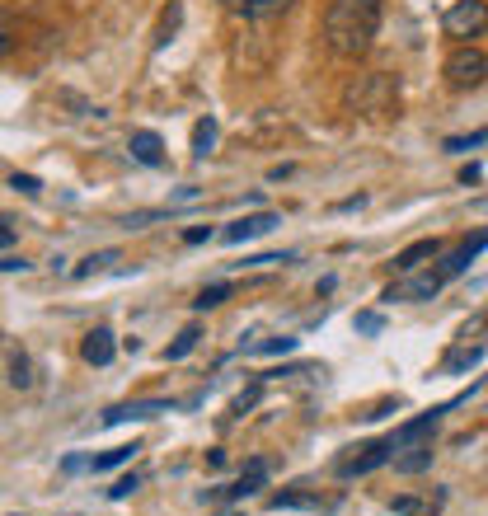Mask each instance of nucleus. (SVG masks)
Instances as JSON below:
<instances>
[{
	"mask_svg": "<svg viewBox=\"0 0 488 516\" xmlns=\"http://www.w3.org/2000/svg\"><path fill=\"white\" fill-rule=\"evenodd\" d=\"M352 329H357V334H381V329H385V315H381V310H357Z\"/></svg>",
	"mask_w": 488,
	"mask_h": 516,
	"instance_id": "26",
	"label": "nucleus"
},
{
	"mask_svg": "<svg viewBox=\"0 0 488 516\" xmlns=\"http://www.w3.org/2000/svg\"><path fill=\"white\" fill-rule=\"evenodd\" d=\"M5 371H10V385H15V390H29L33 385V366H29V357H24V352L15 348V343H10V348H5Z\"/></svg>",
	"mask_w": 488,
	"mask_h": 516,
	"instance_id": "19",
	"label": "nucleus"
},
{
	"mask_svg": "<svg viewBox=\"0 0 488 516\" xmlns=\"http://www.w3.org/2000/svg\"><path fill=\"white\" fill-rule=\"evenodd\" d=\"M460 399H465V395H460ZM460 399H446V404H432V409H427V413H418V418H409V423H404V427H395V432H390V441H395V456H399V451H404V446H413V441H427V437H432V432L442 427V418H446V413H451V409H456Z\"/></svg>",
	"mask_w": 488,
	"mask_h": 516,
	"instance_id": "5",
	"label": "nucleus"
},
{
	"mask_svg": "<svg viewBox=\"0 0 488 516\" xmlns=\"http://www.w3.org/2000/svg\"><path fill=\"white\" fill-rule=\"evenodd\" d=\"M137 451H141L137 441H127V446H113V451H104V456H90V470H94V474L118 470V465H127V460L137 456Z\"/></svg>",
	"mask_w": 488,
	"mask_h": 516,
	"instance_id": "20",
	"label": "nucleus"
},
{
	"mask_svg": "<svg viewBox=\"0 0 488 516\" xmlns=\"http://www.w3.org/2000/svg\"><path fill=\"white\" fill-rule=\"evenodd\" d=\"M442 29H446V38H456V43L479 38V33L488 29V5L484 0H456L442 15Z\"/></svg>",
	"mask_w": 488,
	"mask_h": 516,
	"instance_id": "4",
	"label": "nucleus"
},
{
	"mask_svg": "<svg viewBox=\"0 0 488 516\" xmlns=\"http://www.w3.org/2000/svg\"><path fill=\"white\" fill-rule=\"evenodd\" d=\"M198 338H202V329H198V324H188V329H183V334H179V338H174V343H169V348H165V362H183L188 352L198 348Z\"/></svg>",
	"mask_w": 488,
	"mask_h": 516,
	"instance_id": "21",
	"label": "nucleus"
},
{
	"mask_svg": "<svg viewBox=\"0 0 488 516\" xmlns=\"http://www.w3.org/2000/svg\"><path fill=\"white\" fill-rule=\"evenodd\" d=\"M460 183H479V165H465V169H460Z\"/></svg>",
	"mask_w": 488,
	"mask_h": 516,
	"instance_id": "35",
	"label": "nucleus"
},
{
	"mask_svg": "<svg viewBox=\"0 0 488 516\" xmlns=\"http://www.w3.org/2000/svg\"><path fill=\"white\" fill-rule=\"evenodd\" d=\"M10 188H19V193H29V198H33V193H38L43 183L33 179V174H10Z\"/></svg>",
	"mask_w": 488,
	"mask_h": 516,
	"instance_id": "31",
	"label": "nucleus"
},
{
	"mask_svg": "<svg viewBox=\"0 0 488 516\" xmlns=\"http://www.w3.org/2000/svg\"><path fill=\"white\" fill-rule=\"evenodd\" d=\"M432 441H413V446H404V456H395V470L399 474H423L427 465H432Z\"/></svg>",
	"mask_w": 488,
	"mask_h": 516,
	"instance_id": "18",
	"label": "nucleus"
},
{
	"mask_svg": "<svg viewBox=\"0 0 488 516\" xmlns=\"http://www.w3.org/2000/svg\"><path fill=\"white\" fill-rule=\"evenodd\" d=\"M118 249H99V254H90L85 263H76V277H94V273H108L113 263H118Z\"/></svg>",
	"mask_w": 488,
	"mask_h": 516,
	"instance_id": "22",
	"label": "nucleus"
},
{
	"mask_svg": "<svg viewBox=\"0 0 488 516\" xmlns=\"http://www.w3.org/2000/svg\"><path fill=\"white\" fill-rule=\"evenodd\" d=\"M268 474H273V460H263V456H254L249 465H244V474L235 479V484L226 488V498H249V493H259L263 484H268Z\"/></svg>",
	"mask_w": 488,
	"mask_h": 516,
	"instance_id": "11",
	"label": "nucleus"
},
{
	"mask_svg": "<svg viewBox=\"0 0 488 516\" xmlns=\"http://www.w3.org/2000/svg\"><path fill=\"white\" fill-rule=\"evenodd\" d=\"M442 76H446V85H451V90H474V85H484V80H488V57L479 52V47L460 43L456 52L446 57Z\"/></svg>",
	"mask_w": 488,
	"mask_h": 516,
	"instance_id": "3",
	"label": "nucleus"
},
{
	"mask_svg": "<svg viewBox=\"0 0 488 516\" xmlns=\"http://www.w3.org/2000/svg\"><path fill=\"white\" fill-rule=\"evenodd\" d=\"M216 146V118H198V127H193V155H212Z\"/></svg>",
	"mask_w": 488,
	"mask_h": 516,
	"instance_id": "23",
	"label": "nucleus"
},
{
	"mask_svg": "<svg viewBox=\"0 0 488 516\" xmlns=\"http://www.w3.org/2000/svg\"><path fill=\"white\" fill-rule=\"evenodd\" d=\"M282 226V216L277 212H254V216H240V221H230L226 230H221V244H249L259 240V235H268V230Z\"/></svg>",
	"mask_w": 488,
	"mask_h": 516,
	"instance_id": "8",
	"label": "nucleus"
},
{
	"mask_svg": "<svg viewBox=\"0 0 488 516\" xmlns=\"http://www.w3.org/2000/svg\"><path fill=\"white\" fill-rule=\"evenodd\" d=\"M474 146H488V127L470 132V137H446V151H474Z\"/></svg>",
	"mask_w": 488,
	"mask_h": 516,
	"instance_id": "28",
	"label": "nucleus"
},
{
	"mask_svg": "<svg viewBox=\"0 0 488 516\" xmlns=\"http://www.w3.org/2000/svg\"><path fill=\"white\" fill-rule=\"evenodd\" d=\"M113 352H118V343H113V334H108L104 324H99V329H90V334H85V343H80V357H85L90 366H108V362H113Z\"/></svg>",
	"mask_w": 488,
	"mask_h": 516,
	"instance_id": "15",
	"label": "nucleus"
},
{
	"mask_svg": "<svg viewBox=\"0 0 488 516\" xmlns=\"http://www.w3.org/2000/svg\"><path fill=\"white\" fill-rule=\"evenodd\" d=\"M484 249H488V230H474V235H465V240H460L451 254H442V263H437V277H442V282H451V277L470 273V263L484 254Z\"/></svg>",
	"mask_w": 488,
	"mask_h": 516,
	"instance_id": "7",
	"label": "nucleus"
},
{
	"mask_svg": "<svg viewBox=\"0 0 488 516\" xmlns=\"http://www.w3.org/2000/svg\"><path fill=\"white\" fill-rule=\"evenodd\" d=\"M179 15H183L179 5H169V15L160 19V38H155V47H165L169 38H174V29H179Z\"/></svg>",
	"mask_w": 488,
	"mask_h": 516,
	"instance_id": "30",
	"label": "nucleus"
},
{
	"mask_svg": "<svg viewBox=\"0 0 488 516\" xmlns=\"http://www.w3.org/2000/svg\"><path fill=\"white\" fill-rule=\"evenodd\" d=\"M230 15H240V19H273V15H282L291 0H221Z\"/></svg>",
	"mask_w": 488,
	"mask_h": 516,
	"instance_id": "17",
	"label": "nucleus"
},
{
	"mask_svg": "<svg viewBox=\"0 0 488 516\" xmlns=\"http://www.w3.org/2000/svg\"><path fill=\"white\" fill-rule=\"evenodd\" d=\"M183 240H188V244H202V240H212V226H193V230H183Z\"/></svg>",
	"mask_w": 488,
	"mask_h": 516,
	"instance_id": "32",
	"label": "nucleus"
},
{
	"mask_svg": "<svg viewBox=\"0 0 488 516\" xmlns=\"http://www.w3.org/2000/svg\"><path fill=\"white\" fill-rule=\"evenodd\" d=\"M446 493L437 488V493H427V498H409V493H399V498H390V512L395 516H437L442 512Z\"/></svg>",
	"mask_w": 488,
	"mask_h": 516,
	"instance_id": "16",
	"label": "nucleus"
},
{
	"mask_svg": "<svg viewBox=\"0 0 488 516\" xmlns=\"http://www.w3.org/2000/svg\"><path fill=\"white\" fill-rule=\"evenodd\" d=\"M479 362H484V348H456L442 362V371H470V366H479Z\"/></svg>",
	"mask_w": 488,
	"mask_h": 516,
	"instance_id": "24",
	"label": "nucleus"
},
{
	"mask_svg": "<svg viewBox=\"0 0 488 516\" xmlns=\"http://www.w3.org/2000/svg\"><path fill=\"white\" fill-rule=\"evenodd\" d=\"M385 460H395V441H390V437L362 441V446H348V456L334 460V474H338V479H357V474L381 470Z\"/></svg>",
	"mask_w": 488,
	"mask_h": 516,
	"instance_id": "2",
	"label": "nucleus"
},
{
	"mask_svg": "<svg viewBox=\"0 0 488 516\" xmlns=\"http://www.w3.org/2000/svg\"><path fill=\"white\" fill-rule=\"evenodd\" d=\"M230 291H235L230 282H212V287H202V291H198V301H193V310H216V305L226 301Z\"/></svg>",
	"mask_w": 488,
	"mask_h": 516,
	"instance_id": "25",
	"label": "nucleus"
},
{
	"mask_svg": "<svg viewBox=\"0 0 488 516\" xmlns=\"http://www.w3.org/2000/svg\"><path fill=\"white\" fill-rule=\"evenodd\" d=\"M61 470H66V474H76V470H90V460H85V456H66V460H61Z\"/></svg>",
	"mask_w": 488,
	"mask_h": 516,
	"instance_id": "33",
	"label": "nucleus"
},
{
	"mask_svg": "<svg viewBox=\"0 0 488 516\" xmlns=\"http://www.w3.org/2000/svg\"><path fill=\"white\" fill-rule=\"evenodd\" d=\"M446 282L437 273H427V277H413V282H399V287L385 291V301H432L437 291H442Z\"/></svg>",
	"mask_w": 488,
	"mask_h": 516,
	"instance_id": "12",
	"label": "nucleus"
},
{
	"mask_svg": "<svg viewBox=\"0 0 488 516\" xmlns=\"http://www.w3.org/2000/svg\"><path fill=\"white\" fill-rule=\"evenodd\" d=\"M296 348V338H263V343H254L249 352H259V357H282V352Z\"/></svg>",
	"mask_w": 488,
	"mask_h": 516,
	"instance_id": "27",
	"label": "nucleus"
},
{
	"mask_svg": "<svg viewBox=\"0 0 488 516\" xmlns=\"http://www.w3.org/2000/svg\"><path fill=\"white\" fill-rule=\"evenodd\" d=\"M174 409V404H169V399H137V404H118V409H108L104 413V423L108 427H118V423H132V418H160V413H169Z\"/></svg>",
	"mask_w": 488,
	"mask_h": 516,
	"instance_id": "10",
	"label": "nucleus"
},
{
	"mask_svg": "<svg viewBox=\"0 0 488 516\" xmlns=\"http://www.w3.org/2000/svg\"><path fill=\"white\" fill-rule=\"evenodd\" d=\"M137 488H141V479H137V474H122L118 484L108 488V498H113V502H122V498H132V493H137Z\"/></svg>",
	"mask_w": 488,
	"mask_h": 516,
	"instance_id": "29",
	"label": "nucleus"
},
{
	"mask_svg": "<svg viewBox=\"0 0 488 516\" xmlns=\"http://www.w3.org/2000/svg\"><path fill=\"white\" fill-rule=\"evenodd\" d=\"M127 151H132V160H137V165H146V169H165V141L155 137V132H132Z\"/></svg>",
	"mask_w": 488,
	"mask_h": 516,
	"instance_id": "13",
	"label": "nucleus"
},
{
	"mask_svg": "<svg viewBox=\"0 0 488 516\" xmlns=\"http://www.w3.org/2000/svg\"><path fill=\"white\" fill-rule=\"evenodd\" d=\"M442 254H446L442 240H418L395 254V273H413V268H423V263H432V258H442Z\"/></svg>",
	"mask_w": 488,
	"mask_h": 516,
	"instance_id": "14",
	"label": "nucleus"
},
{
	"mask_svg": "<svg viewBox=\"0 0 488 516\" xmlns=\"http://www.w3.org/2000/svg\"><path fill=\"white\" fill-rule=\"evenodd\" d=\"M268 507L282 512V507H301V512H334L338 498H320V493H305V488H282V493H268Z\"/></svg>",
	"mask_w": 488,
	"mask_h": 516,
	"instance_id": "9",
	"label": "nucleus"
},
{
	"mask_svg": "<svg viewBox=\"0 0 488 516\" xmlns=\"http://www.w3.org/2000/svg\"><path fill=\"white\" fill-rule=\"evenodd\" d=\"M381 0H329L324 10V43L334 57H366L376 33H381Z\"/></svg>",
	"mask_w": 488,
	"mask_h": 516,
	"instance_id": "1",
	"label": "nucleus"
},
{
	"mask_svg": "<svg viewBox=\"0 0 488 516\" xmlns=\"http://www.w3.org/2000/svg\"><path fill=\"white\" fill-rule=\"evenodd\" d=\"M348 99H357L362 113H390L395 108V85H390V76H362L348 90Z\"/></svg>",
	"mask_w": 488,
	"mask_h": 516,
	"instance_id": "6",
	"label": "nucleus"
},
{
	"mask_svg": "<svg viewBox=\"0 0 488 516\" xmlns=\"http://www.w3.org/2000/svg\"><path fill=\"white\" fill-rule=\"evenodd\" d=\"M0 268H5V273H24L29 263H24V258H15V254H5V263H0Z\"/></svg>",
	"mask_w": 488,
	"mask_h": 516,
	"instance_id": "34",
	"label": "nucleus"
}]
</instances>
